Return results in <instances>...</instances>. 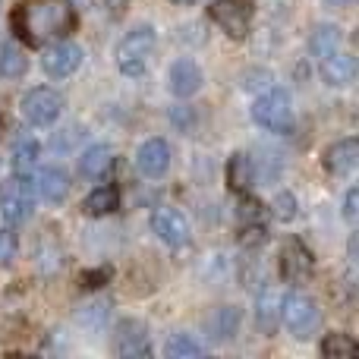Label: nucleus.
I'll return each instance as SVG.
<instances>
[{"label":"nucleus","instance_id":"obj_1","mask_svg":"<svg viewBox=\"0 0 359 359\" xmlns=\"http://www.w3.org/2000/svg\"><path fill=\"white\" fill-rule=\"evenodd\" d=\"M13 32L19 41L32 44V48H44V44L63 41L76 32V6L69 0H22L13 10Z\"/></svg>","mask_w":359,"mask_h":359},{"label":"nucleus","instance_id":"obj_2","mask_svg":"<svg viewBox=\"0 0 359 359\" xmlns=\"http://www.w3.org/2000/svg\"><path fill=\"white\" fill-rule=\"evenodd\" d=\"M155 48H158L155 29H151V25H136L133 32H126V35L120 38L117 50H114V57H117V69L123 76H130V79L145 76Z\"/></svg>","mask_w":359,"mask_h":359},{"label":"nucleus","instance_id":"obj_3","mask_svg":"<svg viewBox=\"0 0 359 359\" xmlns=\"http://www.w3.org/2000/svg\"><path fill=\"white\" fill-rule=\"evenodd\" d=\"M252 120L268 133L290 136V133L297 130V114H293L290 92H284V88H268L265 95H259L252 104Z\"/></svg>","mask_w":359,"mask_h":359},{"label":"nucleus","instance_id":"obj_4","mask_svg":"<svg viewBox=\"0 0 359 359\" xmlns=\"http://www.w3.org/2000/svg\"><path fill=\"white\" fill-rule=\"evenodd\" d=\"M280 325L297 341H309L322 325V309L306 293H287V297H280Z\"/></svg>","mask_w":359,"mask_h":359},{"label":"nucleus","instance_id":"obj_5","mask_svg":"<svg viewBox=\"0 0 359 359\" xmlns=\"http://www.w3.org/2000/svg\"><path fill=\"white\" fill-rule=\"evenodd\" d=\"M252 16H255L252 0H211L208 4V19L227 38H246Z\"/></svg>","mask_w":359,"mask_h":359},{"label":"nucleus","instance_id":"obj_6","mask_svg":"<svg viewBox=\"0 0 359 359\" xmlns=\"http://www.w3.org/2000/svg\"><path fill=\"white\" fill-rule=\"evenodd\" d=\"M19 114H22V120L32 126H50V123H57V117L63 114V95L48 86H35L22 95Z\"/></svg>","mask_w":359,"mask_h":359},{"label":"nucleus","instance_id":"obj_7","mask_svg":"<svg viewBox=\"0 0 359 359\" xmlns=\"http://www.w3.org/2000/svg\"><path fill=\"white\" fill-rule=\"evenodd\" d=\"M82 48L73 41H54V44H44V54H41V67L50 79H69L76 69L82 67Z\"/></svg>","mask_w":359,"mask_h":359},{"label":"nucleus","instance_id":"obj_8","mask_svg":"<svg viewBox=\"0 0 359 359\" xmlns=\"http://www.w3.org/2000/svg\"><path fill=\"white\" fill-rule=\"evenodd\" d=\"M114 353L123 359H136V356H151V344H149V328L139 318H123L114 328Z\"/></svg>","mask_w":359,"mask_h":359},{"label":"nucleus","instance_id":"obj_9","mask_svg":"<svg viewBox=\"0 0 359 359\" xmlns=\"http://www.w3.org/2000/svg\"><path fill=\"white\" fill-rule=\"evenodd\" d=\"M32 198H35V183H32V177H16L10 183V189L4 192V198H0V217H4L10 227L13 224H22L32 211Z\"/></svg>","mask_w":359,"mask_h":359},{"label":"nucleus","instance_id":"obj_10","mask_svg":"<svg viewBox=\"0 0 359 359\" xmlns=\"http://www.w3.org/2000/svg\"><path fill=\"white\" fill-rule=\"evenodd\" d=\"M149 224L158 240L168 243V246H186L189 243V221L177 208H155Z\"/></svg>","mask_w":359,"mask_h":359},{"label":"nucleus","instance_id":"obj_11","mask_svg":"<svg viewBox=\"0 0 359 359\" xmlns=\"http://www.w3.org/2000/svg\"><path fill=\"white\" fill-rule=\"evenodd\" d=\"M280 274H284V280H290V284H303L312 274V252L297 236H290V240L284 243V249H280Z\"/></svg>","mask_w":359,"mask_h":359},{"label":"nucleus","instance_id":"obj_12","mask_svg":"<svg viewBox=\"0 0 359 359\" xmlns=\"http://www.w3.org/2000/svg\"><path fill=\"white\" fill-rule=\"evenodd\" d=\"M136 168L142 177L161 180L170 170V145L164 142V139H149V142H142L136 151Z\"/></svg>","mask_w":359,"mask_h":359},{"label":"nucleus","instance_id":"obj_13","mask_svg":"<svg viewBox=\"0 0 359 359\" xmlns=\"http://www.w3.org/2000/svg\"><path fill=\"white\" fill-rule=\"evenodd\" d=\"M359 164V142L353 136L350 139H337L334 145L325 149V170L331 177H350Z\"/></svg>","mask_w":359,"mask_h":359},{"label":"nucleus","instance_id":"obj_14","mask_svg":"<svg viewBox=\"0 0 359 359\" xmlns=\"http://www.w3.org/2000/svg\"><path fill=\"white\" fill-rule=\"evenodd\" d=\"M168 82H170V92H174L177 98H192L196 92H202L205 76H202V69H198L196 60H189V57H180L174 67H170Z\"/></svg>","mask_w":359,"mask_h":359},{"label":"nucleus","instance_id":"obj_15","mask_svg":"<svg viewBox=\"0 0 359 359\" xmlns=\"http://www.w3.org/2000/svg\"><path fill=\"white\" fill-rule=\"evenodd\" d=\"M322 79L328 82V86H334V88H347V86H353V79H356V60L350 54H344V50H337V54H331V57H322Z\"/></svg>","mask_w":359,"mask_h":359},{"label":"nucleus","instance_id":"obj_16","mask_svg":"<svg viewBox=\"0 0 359 359\" xmlns=\"http://www.w3.org/2000/svg\"><path fill=\"white\" fill-rule=\"evenodd\" d=\"M35 192L44 198V202H50V205H57V202H63V198L69 196V174L63 168H57V164H50V168H44L41 174H38L35 180Z\"/></svg>","mask_w":359,"mask_h":359},{"label":"nucleus","instance_id":"obj_17","mask_svg":"<svg viewBox=\"0 0 359 359\" xmlns=\"http://www.w3.org/2000/svg\"><path fill=\"white\" fill-rule=\"evenodd\" d=\"M255 325L262 334H274L280 328V293L274 287H265L255 299Z\"/></svg>","mask_w":359,"mask_h":359},{"label":"nucleus","instance_id":"obj_18","mask_svg":"<svg viewBox=\"0 0 359 359\" xmlns=\"http://www.w3.org/2000/svg\"><path fill=\"white\" fill-rule=\"evenodd\" d=\"M111 168H114V151L107 149V145H92V149H86L79 158V170H82V177H88V180H104L111 174Z\"/></svg>","mask_w":359,"mask_h":359},{"label":"nucleus","instance_id":"obj_19","mask_svg":"<svg viewBox=\"0 0 359 359\" xmlns=\"http://www.w3.org/2000/svg\"><path fill=\"white\" fill-rule=\"evenodd\" d=\"M341 48H344V32L337 29V25H331V22L316 25V32L309 35V50L318 57V60H322V57L337 54Z\"/></svg>","mask_w":359,"mask_h":359},{"label":"nucleus","instance_id":"obj_20","mask_svg":"<svg viewBox=\"0 0 359 359\" xmlns=\"http://www.w3.org/2000/svg\"><path fill=\"white\" fill-rule=\"evenodd\" d=\"M205 328H208L211 341H230L236 334V328H240V309L236 306H221V309L211 312Z\"/></svg>","mask_w":359,"mask_h":359},{"label":"nucleus","instance_id":"obj_21","mask_svg":"<svg viewBox=\"0 0 359 359\" xmlns=\"http://www.w3.org/2000/svg\"><path fill=\"white\" fill-rule=\"evenodd\" d=\"M255 180V161L246 155V151H236L227 161V186L233 192H246Z\"/></svg>","mask_w":359,"mask_h":359},{"label":"nucleus","instance_id":"obj_22","mask_svg":"<svg viewBox=\"0 0 359 359\" xmlns=\"http://www.w3.org/2000/svg\"><path fill=\"white\" fill-rule=\"evenodd\" d=\"M38 158H41V145L32 136H22L13 145V177H32V170L38 168Z\"/></svg>","mask_w":359,"mask_h":359},{"label":"nucleus","instance_id":"obj_23","mask_svg":"<svg viewBox=\"0 0 359 359\" xmlns=\"http://www.w3.org/2000/svg\"><path fill=\"white\" fill-rule=\"evenodd\" d=\"M120 208V189L117 186H98L95 192H88L86 202H82V211L92 217H104L114 215Z\"/></svg>","mask_w":359,"mask_h":359},{"label":"nucleus","instance_id":"obj_24","mask_svg":"<svg viewBox=\"0 0 359 359\" xmlns=\"http://www.w3.org/2000/svg\"><path fill=\"white\" fill-rule=\"evenodd\" d=\"M25 69H29L25 50L19 48V44L6 41L4 48H0V76H4V79H22Z\"/></svg>","mask_w":359,"mask_h":359},{"label":"nucleus","instance_id":"obj_25","mask_svg":"<svg viewBox=\"0 0 359 359\" xmlns=\"http://www.w3.org/2000/svg\"><path fill=\"white\" fill-rule=\"evenodd\" d=\"M205 353L202 341H196L192 334H170L164 344V356L168 359H198Z\"/></svg>","mask_w":359,"mask_h":359},{"label":"nucleus","instance_id":"obj_26","mask_svg":"<svg viewBox=\"0 0 359 359\" xmlns=\"http://www.w3.org/2000/svg\"><path fill=\"white\" fill-rule=\"evenodd\" d=\"M107 318H111V303L107 299H95L79 312V325L86 331H92V334H101L107 328Z\"/></svg>","mask_w":359,"mask_h":359},{"label":"nucleus","instance_id":"obj_27","mask_svg":"<svg viewBox=\"0 0 359 359\" xmlns=\"http://www.w3.org/2000/svg\"><path fill=\"white\" fill-rule=\"evenodd\" d=\"M356 353H359V344L350 334H341V331L325 334V341H322V356L325 359H350Z\"/></svg>","mask_w":359,"mask_h":359},{"label":"nucleus","instance_id":"obj_28","mask_svg":"<svg viewBox=\"0 0 359 359\" xmlns=\"http://www.w3.org/2000/svg\"><path fill=\"white\" fill-rule=\"evenodd\" d=\"M236 221H240V227H246V224H265V205L259 198L240 192V198H236Z\"/></svg>","mask_w":359,"mask_h":359},{"label":"nucleus","instance_id":"obj_29","mask_svg":"<svg viewBox=\"0 0 359 359\" xmlns=\"http://www.w3.org/2000/svg\"><path fill=\"white\" fill-rule=\"evenodd\" d=\"M271 211H274V217H280V221H293V217H297V196L287 189L278 192L271 202Z\"/></svg>","mask_w":359,"mask_h":359},{"label":"nucleus","instance_id":"obj_30","mask_svg":"<svg viewBox=\"0 0 359 359\" xmlns=\"http://www.w3.org/2000/svg\"><path fill=\"white\" fill-rule=\"evenodd\" d=\"M16 259V236L10 230H0V265H10Z\"/></svg>","mask_w":359,"mask_h":359},{"label":"nucleus","instance_id":"obj_31","mask_svg":"<svg viewBox=\"0 0 359 359\" xmlns=\"http://www.w3.org/2000/svg\"><path fill=\"white\" fill-rule=\"evenodd\" d=\"M356 215H359V189H347V196H344V217H347V224H356Z\"/></svg>","mask_w":359,"mask_h":359},{"label":"nucleus","instance_id":"obj_32","mask_svg":"<svg viewBox=\"0 0 359 359\" xmlns=\"http://www.w3.org/2000/svg\"><path fill=\"white\" fill-rule=\"evenodd\" d=\"M107 4V13H111L114 19H120L126 13V6H130V0H104Z\"/></svg>","mask_w":359,"mask_h":359},{"label":"nucleus","instance_id":"obj_33","mask_svg":"<svg viewBox=\"0 0 359 359\" xmlns=\"http://www.w3.org/2000/svg\"><path fill=\"white\" fill-rule=\"evenodd\" d=\"M325 4H328V6H334V10H344V6H350V4H353V0H325Z\"/></svg>","mask_w":359,"mask_h":359},{"label":"nucleus","instance_id":"obj_34","mask_svg":"<svg viewBox=\"0 0 359 359\" xmlns=\"http://www.w3.org/2000/svg\"><path fill=\"white\" fill-rule=\"evenodd\" d=\"M170 4H180V6H186V4H192V0H170Z\"/></svg>","mask_w":359,"mask_h":359},{"label":"nucleus","instance_id":"obj_35","mask_svg":"<svg viewBox=\"0 0 359 359\" xmlns=\"http://www.w3.org/2000/svg\"><path fill=\"white\" fill-rule=\"evenodd\" d=\"M0 136H4V120H0Z\"/></svg>","mask_w":359,"mask_h":359},{"label":"nucleus","instance_id":"obj_36","mask_svg":"<svg viewBox=\"0 0 359 359\" xmlns=\"http://www.w3.org/2000/svg\"><path fill=\"white\" fill-rule=\"evenodd\" d=\"M0 6H4V0H0Z\"/></svg>","mask_w":359,"mask_h":359}]
</instances>
